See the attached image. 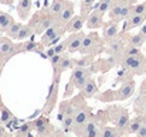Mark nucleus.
Wrapping results in <instances>:
<instances>
[{
  "label": "nucleus",
  "mask_w": 146,
  "mask_h": 137,
  "mask_svg": "<svg viewBox=\"0 0 146 137\" xmlns=\"http://www.w3.org/2000/svg\"><path fill=\"white\" fill-rule=\"evenodd\" d=\"M132 7L131 4H128L126 1H116L112 4V7L109 9V17L111 20H115L116 23L121 20H126L131 14H132Z\"/></svg>",
  "instance_id": "obj_1"
},
{
  "label": "nucleus",
  "mask_w": 146,
  "mask_h": 137,
  "mask_svg": "<svg viewBox=\"0 0 146 137\" xmlns=\"http://www.w3.org/2000/svg\"><path fill=\"white\" fill-rule=\"evenodd\" d=\"M21 52V44H14L9 37H0V58L9 59L10 57Z\"/></svg>",
  "instance_id": "obj_2"
},
{
  "label": "nucleus",
  "mask_w": 146,
  "mask_h": 137,
  "mask_svg": "<svg viewBox=\"0 0 146 137\" xmlns=\"http://www.w3.org/2000/svg\"><path fill=\"white\" fill-rule=\"evenodd\" d=\"M109 113H111V120L115 123V127L119 129L121 132L126 130L128 129V124H129V115L125 109H119V107H112L109 109Z\"/></svg>",
  "instance_id": "obj_3"
},
{
  "label": "nucleus",
  "mask_w": 146,
  "mask_h": 137,
  "mask_svg": "<svg viewBox=\"0 0 146 137\" xmlns=\"http://www.w3.org/2000/svg\"><path fill=\"white\" fill-rule=\"evenodd\" d=\"M122 67L131 72H143L145 59L141 54L138 55H125L122 59Z\"/></svg>",
  "instance_id": "obj_4"
},
{
  "label": "nucleus",
  "mask_w": 146,
  "mask_h": 137,
  "mask_svg": "<svg viewBox=\"0 0 146 137\" xmlns=\"http://www.w3.org/2000/svg\"><path fill=\"white\" fill-rule=\"evenodd\" d=\"M98 34L97 33H90V34H85L84 40H82V44H81V48H80V52L81 54H95L98 51Z\"/></svg>",
  "instance_id": "obj_5"
},
{
  "label": "nucleus",
  "mask_w": 146,
  "mask_h": 137,
  "mask_svg": "<svg viewBox=\"0 0 146 137\" xmlns=\"http://www.w3.org/2000/svg\"><path fill=\"white\" fill-rule=\"evenodd\" d=\"M64 33H67L65 27H64V26H61V24H58V23H55L54 26H51L50 28H47V30L41 34V40H40V43H41L44 47H47L50 43L55 38V37L62 36Z\"/></svg>",
  "instance_id": "obj_6"
},
{
  "label": "nucleus",
  "mask_w": 146,
  "mask_h": 137,
  "mask_svg": "<svg viewBox=\"0 0 146 137\" xmlns=\"http://www.w3.org/2000/svg\"><path fill=\"white\" fill-rule=\"evenodd\" d=\"M90 122V115L85 109H78L74 113V132L80 136L81 133H84V129L87 126V123Z\"/></svg>",
  "instance_id": "obj_7"
},
{
  "label": "nucleus",
  "mask_w": 146,
  "mask_h": 137,
  "mask_svg": "<svg viewBox=\"0 0 146 137\" xmlns=\"http://www.w3.org/2000/svg\"><path fill=\"white\" fill-rule=\"evenodd\" d=\"M72 84L75 85L77 89H82L84 85L88 82L90 79V71L87 68H81V67H75L74 71H72Z\"/></svg>",
  "instance_id": "obj_8"
},
{
  "label": "nucleus",
  "mask_w": 146,
  "mask_h": 137,
  "mask_svg": "<svg viewBox=\"0 0 146 137\" xmlns=\"http://www.w3.org/2000/svg\"><path fill=\"white\" fill-rule=\"evenodd\" d=\"M84 37H85V34H84L82 31H77V33L70 34V37L65 40V41H67V52H71V54H72V52L80 51Z\"/></svg>",
  "instance_id": "obj_9"
},
{
  "label": "nucleus",
  "mask_w": 146,
  "mask_h": 137,
  "mask_svg": "<svg viewBox=\"0 0 146 137\" xmlns=\"http://www.w3.org/2000/svg\"><path fill=\"white\" fill-rule=\"evenodd\" d=\"M105 21H104V14L99 13L97 9H94L88 17H87V21H85V26L90 28V30H97V28H101L104 27Z\"/></svg>",
  "instance_id": "obj_10"
},
{
  "label": "nucleus",
  "mask_w": 146,
  "mask_h": 137,
  "mask_svg": "<svg viewBox=\"0 0 146 137\" xmlns=\"http://www.w3.org/2000/svg\"><path fill=\"white\" fill-rule=\"evenodd\" d=\"M74 17V3L72 1H67L65 3V6H64V9H62V11L58 14V17H57V23L58 24H61V26H67V23L71 20Z\"/></svg>",
  "instance_id": "obj_11"
},
{
  "label": "nucleus",
  "mask_w": 146,
  "mask_h": 137,
  "mask_svg": "<svg viewBox=\"0 0 146 137\" xmlns=\"http://www.w3.org/2000/svg\"><path fill=\"white\" fill-rule=\"evenodd\" d=\"M87 17H88V16H84V14H81V16H74V17L67 23L65 30H67L68 33H77V31H81L82 26H84L85 21H87Z\"/></svg>",
  "instance_id": "obj_12"
},
{
  "label": "nucleus",
  "mask_w": 146,
  "mask_h": 137,
  "mask_svg": "<svg viewBox=\"0 0 146 137\" xmlns=\"http://www.w3.org/2000/svg\"><path fill=\"white\" fill-rule=\"evenodd\" d=\"M119 34V27L116 21H111V23H105L104 24V31H102V38L105 41H111L115 37H118Z\"/></svg>",
  "instance_id": "obj_13"
},
{
  "label": "nucleus",
  "mask_w": 146,
  "mask_h": 137,
  "mask_svg": "<svg viewBox=\"0 0 146 137\" xmlns=\"http://www.w3.org/2000/svg\"><path fill=\"white\" fill-rule=\"evenodd\" d=\"M125 51V44L121 38L115 37L113 40L108 41V47H106V52L109 55H115V57H119L121 54H123Z\"/></svg>",
  "instance_id": "obj_14"
},
{
  "label": "nucleus",
  "mask_w": 146,
  "mask_h": 137,
  "mask_svg": "<svg viewBox=\"0 0 146 137\" xmlns=\"http://www.w3.org/2000/svg\"><path fill=\"white\" fill-rule=\"evenodd\" d=\"M133 92H135V82H133V81L126 82V84H123V85L118 89V92L115 93V99H116V100H125V99L131 97V96L133 95Z\"/></svg>",
  "instance_id": "obj_15"
},
{
  "label": "nucleus",
  "mask_w": 146,
  "mask_h": 137,
  "mask_svg": "<svg viewBox=\"0 0 146 137\" xmlns=\"http://www.w3.org/2000/svg\"><path fill=\"white\" fill-rule=\"evenodd\" d=\"M146 21V14H131L128 18H126V23L123 26V30H131V28H136V27H141L143 26Z\"/></svg>",
  "instance_id": "obj_16"
},
{
  "label": "nucleus",
  "mask_w": 146,
  "mask_h": 137,
  "mask_svg": "<svg viewBox=\"0 0 146 137\" xmlns=\"http://www.w3.org/2000/svg\"><path fill=\"white\" fill-rule=\"evenodd\" d=\"M33 0H19L17 3V14L21 20H27L30 17Z\"/></svg>",
  "instance_id": "obj_17"
},
{
  "label": "nucleus",
  "mask_w": 146,
  "mask_h": 137,
  "mask_svg": "<svg viewBox=\"0 0 146 137\" xmlns=\"http://www.w3.org/2000/svg\"><path fill=\"white\" fill-rule=\"evenodd\" d=\"M74 65H75V61H74L72 58H70L67 54H62L61 61H60V65H58V71H57V72H58V74H62V72H65V71L74 68Z\"/></svg>",
  "instance_id": "obj_18"
},
{
  "label": "nucleus",
  "mask_w": 146,
  "mask_h": 137,
  "mask_svg": "<svg viewBox=\"0 0 146 137\" xmlns=\"http://www.w3.org/2000/svg\"><path fill=\"white\" fill-rule=\"evenodd\" d=\"M65 3H67V0H52V3L50 4V7H48V14H51L57 20V17L62 11Z\"/></svg>",
  "instance_id": "obj_19"
},
{
  "label": "nucleus",
  "mask_w": 146,
  "mask_h": 137,
  "mask_svg": "<svg viewBox=\"0 0 146 137\" xmlns=\"http://www.w3.org/2000/svg\"><path fill=\"white\" fill-rule=\"evenodd\" d=\"M81 92H82V95L85 96V97H92V96H95L98 93V86L97 84H95V81L94 79H88V82L84 85V88L81 89Z\"/></svg>",
  "instance_id": "obj_20"
},
{
  "label": "nucleus",
  "mask_w": 146,
  "mask_h": 137,
  "mask_svg": "<svg viewBox=\"0 0 146 137\" xmlns=\"http://www.w3.org/2000/svg\"><path fill=\"white\" fill-rule=\"evenodd\" d=\"M33 34H34V28H33L30 24H26V26L23 24V27L20 28V31H19L16 40H19V41H26V40H29Z\"/></svg>",
  "instance_id": "obj_21"
},
{
  "label": "nucleus",
  "mask_w": 146,
  "mask_h": 137,
  "mask_svg": "<svg viewBox=\"0 0 146 137\" xmlns=\"http://www.w3.org/2000/svg\"><path fill=\"white\" fill-rule=\"evenodd\" d=\"M13 23H14V20H13V17H11L10 14L0 11V33H6L7 28H9Z\"/></svg>",
  "instance_id": "obj_22"
},
{
  "label": "nucleus",
  "mask_w": 146,
  "mask_h": 137,
  "mask_svg": "<svg viewBox=\"0 0 146 137\" xmlns=\"http://www.w3.org/2000/svg\"><path fill=\"white\" fill-rule=\"evenodd\" d=\"M84 136L85 137H101V130L98 129L95 122H88L85 129H84Z\"/></svg>",
  "instance_id": "obj_23"
},
{
  "label": "nucleus",
  "mask_w": 146,
  "mask_h": 137,
  "mask_svg": "<svg viewBox=\"0 0 146 137\" xmlns=\"http://www.w3.org/2000/svg\"><path fill=\"white\" fill-rule=\"evenodd\" d=\"M145 122L141 119V117H135V119H132V120H129V124H128V133H131V134H136L138 133V130L142 127V124H143Z\"/></svg>",
  "instance_id": "obj_24"
},
{
  "label": "nucleus",
  "mask_w": 146,
  "mask_h": 137,
  "mask_svg": "<svg viewBox=\"0 0 146 137\" xmlns=\"http://www.w3.org/2000/svg\"><path fill=\"white\" fill-rule=\"evenodd\" d=\"M61 124H62V129H64L65 132L72 130V129H74V113H71V112L65 113V117H64V120L61 122Z\"/></svg>",
  "instance_id": "obj_25"
},
{
  "label": "nucleus",
  "mask_w": 146,
  "mask_h": 137,
  "mask_svg": "<svg viewBox=\"0 0 146 137\" xmlns=\"http://www.w3.org/2000/svg\"><path fill=\"white\" fill-rule=\"evenodd\" d=\"M113 3H115V0H99L97 4H95V9H97L99 13L105 14L106 11H109V9L112 7Z\"/></svg>",
  "instance_id": "obj_26"
},
{
  "label": "nucleus",
  "mask_w": 146,
  "mask_h": 137,
  "mask_svg": "<svg viewBox=\"0 0 146 137\" xmlns=\"http://www.w3.org/2000/svg\"><path fill=\"white\" fill-rule=\"evenodd\" d=\"M23 27V23H13L9 28H7V31H6V34H7V37L9 38H13V40H16V37H17V34H19V31H20V28Z\"/></svg>",
  "instance_id": "obj_27"
},
{
  "label": "nucleus",
  "mask_w": 146,
  "mask_h": 137,
  "mask_svg": "<svg viewBox=\"0 0 146 137\" xmlns=\"http://www.w3.org/2000/svg\"><path fill=\"white\" fill-rule=\"evenodd\" d=\"M145 43H146V38L141 34V33L133 34V36H131V38H129V44L133 45V47H138V48H141Z\"/></svg>",
  "instance_id": "obj_28"
},
{
  "label": "nucleus",
  "mask_w": 146,
  "mask_h": 137,
  "mask_svg": "<svg viewBox=\"0 0 146 137\" xmlns=\"http://www.w3.org/2000/svg\"><path fill=\"white\" fill-rule=\"evenodd\" d=\"M101 137H121V130L115 127H104L101 130Z\"/></svg>",
  "instance_id": "obj_29"
},
{
  "label": "nucleus",
  "mask_w": 146,
  "mask_h": 137,
  "mask_svg": "<svg viewBox=\"0 0 146 137\" xmlns=\"http://www.w3.org/2000/svg\"><path fill=\"white\" fill-rule=\"evenodd\" d=\"M91 61H92V55L85 54V57H82V58H80V59L75 61V65L77 67H81V68H87L91 64Z\"/></svg>",
  "instance_id": "obj_30"
},
{
  "label": "nucleus",
  "mask_w": 146,
  "mask_h": 137,
  "mask_svg": "<svg viewBox=\"0 0 146 137\" xmlns=\"http://www.w3.org/2000/svg\"><path fill=\"white\" fill-rule=\"evenodd\" d=\"M61 57H62V54H55L54 57L50 58V64H51V67L54 69V76H57V71H58V65H60Z\"/></svg>",
  "instance_id": "obj_31"
},
{
  "label": "nucleus",
  "mask_w": 146,
  "mask_h": 137,
  "mask_svg": "<svg viewBox=\"0 0 146 137\" xmlns=\"http://www.w3.org/2000/svg\"><path fill=\"white\" fill-rule=\"evenodd\" d=\"M95 1H97V0H81V1H80V6H81V9H82V13H81V14L88 16L87 13H88V10L92 7V4H94Z\"/></svg>",
  "instance_id": "obj_32"
},
{
  "label": "nucleus",
  "mask_w": 146,
  "mask_h": 137,
  "mask_svg": "<svg viewBox=\"0 0 146 137\" xmlns=\"http://www.w3.org/2000/svg\"><path fill=\"white\" fill-rule=\"evenodd\" d=\"M54 47V49H55V54H65L67 52V41L65 40H62V41H60V43H57Z\"/></svg>",
  "instance_id": "obj_33"
},
{
  "label": "nucleus",
  "mask_w": 146,
  "mask_h": 137,
  "mask_svg": "<svg viewBox=\"0 0 146 137\" xmlns=\"http://www.w3.org/2000/svg\"><path fill=\"white\" fill-rule=\"evenodd\" d=\"M132 14H146V3H139L132 7Z\"/></svg>",
  "instance_id": "obj_34"
},
{
  "label": "nucleus",
  "mask_w": 146,
  "mask_h": 137,
  "mask_svg": "<svg viewBox=\"0 0 146 137\" xmlns=\"http://www.w3.org/2000/svg\"><path fill=\"white\" fill-rule=\"evenodd\" d=\"M34 126H33V123H24L21 127H20V133H24V134H29L30 132H31V129H33Z\"/></svg>",
  "instance_id": "obj_35"
},
{
  "label": "nucleus",
  "mask_w": 146,
  "mask_h": 137,
  "mask_svg": "<svg viewBox=\"0 0 146 137\" xmlns=\"http://www.w3.org/2000/svg\"><path fill=\"white\" fill-rule=\"evenodd\" d=\"M10 116H11V115L9 113L7 109H3V110H1V122H3V123H7V120L10 119Z\"/></svg>",
  "instance_id": "obj_36"
},
{
  "label": "nucleus",
  "mask_w": 146,
  "mask_h": 137,
  "mask_svg": "<svg viewBox=\"0 0 146 137\" xmlns=\"http://www.w3.org/2000/svg\"><path fill=\"white\" fill-rule=\"evenodd\" d=\"M136 136H138V137H146V123H143V124H142V127L138 130Z\"/></svg>",
  "instance_id": "obj_37"
},
{
  "label": "nucleus",
  "mask_w": 146,
  "mask_h": 137,
  "mask_svg": "<svg viewBox=\"0 0 146 137\" xmlns=\"http://www.w3.org/2000/svg\"><path fill=\"white\" fill-rule=\"evenodd\" d=\"M55 55V49H54V47L51 45V47H48V49H47V52H46V58H51V57H54Z\"/></svg>",
  "instance_id": "obj_38"
},
{
  "label": "nucleus",
  "mask_w": 146,
  "mask_h": 137,
  "mask_svg": "<svg viewBox=\"0 0 146 137\" xmlns=\"http://www.w3.org/2000/svg\"><path fill=\"white\" fill-rule=\"evenodd\" d=\"M139 33L146 38V23L143 24V26H141V31H139Z\"/></svg>",
  "instance_id": "obj_39"
},
{
  "label": "nucleus",
  "mask_w": 146,
  "mask_h": 137,
  "mask_svg": "<svg viewBox=\"0 0 146 137\" xmlns=\"http://www.w3.org/2000/svg\"><path fill=\"white\" fill-rule=\"evenodd\" d=\"M3 136H6V129H4V126L0 123V137H3Z\"/></svg>",
  "instance_id": "obj_40"
},
{
  "label": "nucleus",
  "mask_w": 146,
  "mask_h": 137,
  "mask_svg": "<svg viewBox=\"0 0 146 137\" xmlns=\"http://www.w3.org/2000/svg\"><path fill=\"white\" fill-rule=\"evenodd\" d=\"M1 4H7V6H11L13 4V0H0Z\"/></svg>",
  "instance_id": "obj_41"
},
{
  "label": "nucleus",
  "mask_w": 146,
  "mask_h": 137,
  "mask_svg": "<svg viewBox=\"0 0 146 137\" xmlns=\"http://www.w3.org/2000/svg\"><path fill=\"white\" fill-rule=\"evenodd\" d=\"M0 68H3V59L0 58Z\"/></svg>",
  "instance_id": "obj_42"
},
{
  "label": "nucleus",
  "mask_w": 146,
  "mask_h": 137,
  "mask_svg": "<svg viewBox=\"0 0 146 137\" xmlns=\"http://www.w3.org/2000/svg\"><path fill=\"white\" fill-rule=\"evenodd\" d=\"M143 72H146V59H145V67H143Z\"/></svg>",
  "instance_id": "obj_43"
},
{
  "label": "nucleus",
  "mask_w": 146,
  "mask_h": 137,
  "mask_svg": "<svg viewBox=\"0 0 146 137\" xmlns=\"http://www.w3.org/2000/svg\"><path fill=\"white\" fill-rule=\"evenodd\" d=\"M145 110H146V103H145Z\"/></svg>",
  "instance_id": "obj_44"
},
{
  "label": "nucleus",
  "mask_w": 146,
  "mask_h": 137,
  "mask_svg": "<svg viewBox=\"0 0 146 137\" xmlns=\"http://www.w3.org/2000/svg\"><path fill=\"white\" fill-rule=\"evenodd\" d=\"M37 1H41V0H37Z\"/></svg>",
  "instance_id": "obj_45"
},
{
  "label": "nucleus",
  "mask_w": 146,
  "mask_h": 137,
  "mask_svg": "<svg viewBox=\"0 0 146 137\" xmlns=\"http://www.w3.org/2000/svg\"><path fill=\"white\" fill-rule=\"evenodd\" d=\"M3 137H6V136H3Z\"/></svg>",
  "instance_id": "obj_46"
},
{
  "label": "nucleus",
  "mask_w": 146,
  "mask_h": 137,
  "mask_svg": "<svg viewBox=\"0 0 146 137\" xmlns=\"http://www.w3.org/2000/svg\"><path fill=\"white\" fill-rule=\"evenodd\" d=\"M136 137H138V136H136Z\"/></svg>",
  "instance_id": "obj_47"
}]
</instances>
